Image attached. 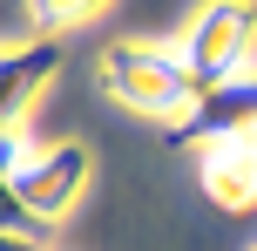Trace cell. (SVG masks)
I'll use <instances>...</instances> for the list:
<instances>
[{"label": "cell", "instance_id": "obj_9", "mask_svg": "<svg viewBox=\"0 0 257 251\" xmlns=\"http://www.w3.org/2000/svg\"><path fill=\"white\" fill-rule=\"evenodd\" d=\"M0 251H48V238H7L0 231Z\"/></svg>", "mask_w": 257, "mask_h": 251}, {"label": "cell", "instance_id": "obj_8", "mask_svg": "<svg viewBox=\"0 0 257 251\" xmlns=\"http://www.w3.org/2000/svg\"><path fill=\"white\" fill-rule=\"evenodd\" d=\"M21 163H27V156H21V129H7V122H0V170L14 177Z\"/></svg>", "mask_w": 257, "mask_h": 251}, {"label": "cell", "instance_id": "obj_1", "mask_svg": "<svg viewBox=\"0 0 257 251\" xmlns=\"http://www.w3.org/2000/svg\"><path fill=\"white\" fill-rule=\"evenodd\" d=\"M102 95L115 109L142 122H163L169 143H176L183 129L196 122V109H203V81L190 75V61H183V48H156V41H115V48L102 54Z\"/></svg>", "mask_w": 257, "mask_h": 251}, {"label": "cell", "instance_id": "obj_2", "mask_svg": "<svg viewBox=\"0 0 257 251\" xmlns=\"http://www.w3.org/2000/svg\"><path fill=\"white\" fill-rule=\"evenodd\" d=\"M183 61L203 81V95L250 75L257 68V0H203L183 27Z\"/></svg>", "mask_w": 257, "mask_h": 251}, {"label": "cell", "instance_id": "obj_4", "mask_svg": "<svg viewBox=\"0 0 257 251\" xmlns=\"http://www.w3.org/2000/svg\"><path fill=\"white\" fill-rule=\"evenodd\" d=\"M196 184H203V197L217 204V211H230V217L257 204V116L217 129L203 149H196Z\"/></svg>", "mask_w": 257, "mask_h": 251}, {"label": "cell", "instance_id": "obj_3", "mask_svg": "<svg viewBox=\"0 0 257 251\" xmlns=\"http://www.w3.org/2000/svg\"><path fill=\"white\" fill-rule=\"evenodd\" d=\"M88 177H95V156H88V143H48V149H34V156L14 170V190H21V204L41 217V224H61L68 211L81 204V190H88Z\"/></svg>", "mask_w": 257, "mask_h": 251}, {"label": "cell", "instance_id": "obj_5", "mask_svg": "<svg viewBox=\"0 0 257 251\" xmlns=\"http://www.w3.org/2000/svg\"><path fill=\"white\" fill-rule=\"evenodd\" d=\"M61 75V41H27V48H7L0 54V122L21 129L27 109L48 95V81Z\"/></svg>", "mask_w": 257, "mask_h": 251}, {"label": "cell", "instance_id": "obj_6", "mask_svg": "<svg viewBox=\"0 0 257 251\" xmlns=\"http://www.w3.org/2000/svg\"><path fill=\"white\" fill-rule=\"evenodd\" d=\"M102 14H115V0H27L34 41H61V34H75V27H95Z\"/></svg>", "mask_w": 257, "mask_h": 251}, {"label": "cell", "instance_id": "obj_7", "mask_svg": "<svg viewBox=\"0 0 257 251\" xmlns=\"http://www.w3.org/2000/svg\"><path fill=\"white\" fill-rule=\"evenodd\" d=\"M0 231H7V238H48V224L21 204V190H14L7 170H0Z\"/></svg>", "mask_w": 257, "mask_h": 251}]
</instances>
